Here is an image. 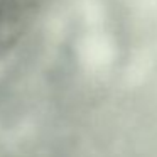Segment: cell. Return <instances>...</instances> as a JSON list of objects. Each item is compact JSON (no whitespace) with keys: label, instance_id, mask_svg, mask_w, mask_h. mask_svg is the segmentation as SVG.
<instances>
[{"label":"cell","instance_id":"6da1fadb","mask_svg":"<svg viewBox=\"0 0 157 157\" xmlns=\"http://www.w3.org/2000/svg\"><path fill=\"white\" fill-rule=\"evenodd\" d=\"M52 0H0V56L19 48L51 12Z\"/></svg>","mask_w":157,"mask_h":157}]
</instances>
